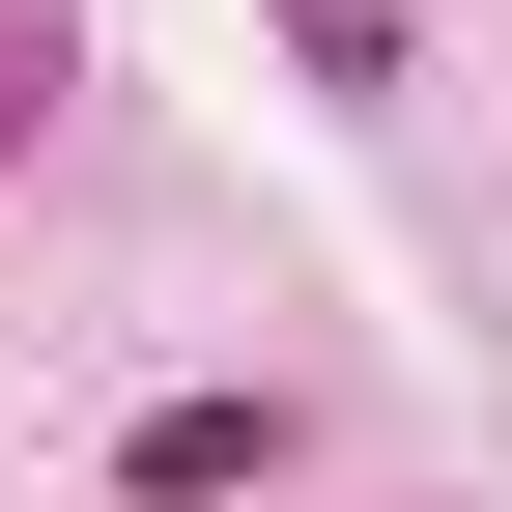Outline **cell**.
<instances>
[{
    "label": "cell",
    "mask_w": 512,
    "mask_h": 512,
    "mask_svg": "<svg viewBox=\"0 0 512 512\" xmlns=\"http://www.w3.org/2000/svg\"><path fill=\"white\" fill-rule=\"evenodd\" d=\"M114 484H143V512H228V484H285V399H143V427H114Z\"/></svg>",
    "instance_id": "1"
},
{
    "label": "cell",
    "mask_w": 512,
    "mask_h": 512,
    "mask_svg": "<svg viewBox=\"0 0 512 512\" xmlns=\"http://www.w3.org/2000/svg\"><path fill=\"white\" fill-rule=\"evenodd\" d=\"M285 57H313V86L370 114V86H399V0H285Z\"/></svg>",
    "instance_id": "2"
},
{
    "label": "cell",
    "mask_w": 512,
    "mask_h": 512,
    "mask_svg": "<svg viewBox=\"0 0 512 512\" xmlns=\"http://www.w3.org/2000/svg\"><path fill=\"white\" fill-rule=\"evenodd\" d=\"M57 57H86V29H57V0H0V143L57 114Z\"/></svg>",
    "instance_id": "3"
}]
</instances>
